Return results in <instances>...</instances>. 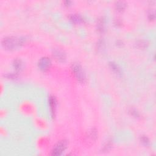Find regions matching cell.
<instances>
[{
	"label": "cell",
	"instance_id": "6da1fadb",
	"mask_svg": "<svg viewBox=\"0 0 156 156\" xmlns=\"http://www.w3.org/2000/svg\"><path fill=\"white\" fill-rule=\"evenodd\" d=\"M25 41L26 39L24 37H7L2 40V45L6 50H12L20 47Z\"/></svg>",
	"mask_w": 156,
	"mask_h": 156
},
{
	"label": "cell",
	"instance_id": "7a4b0ae2",
	"mask_svg": "<svg viewBox=\"0 0 156 156\" xmlns=\"http://www.w3.org/2000/svg\"><path fill=\"white\" fill-rule=\"evenodd\" d=\"M72 70L80 82H85L86 81V74L84 71L82 66L78 63H74L72 65Z\"/></svg>",
	"mask_w": 156,
	"mask_h": 156
},
{
	"label": "cell",
	"instance_id": "3957f363",
	"mask_svg": "<svg viewBox=\"0 0 156 156\" xmlns=\"http://www.w3.org/2000/svg\"><path fill=\"white\" fill-rule=\"evenodd\" d=\"M68 145L67 141L62 140L57 143L53 148V149L52 150L51 154L53 155H60L62 154V153L67 149Z\"/></svg>",
	"mask_w": 156,
	"mask_h": 156
},
{
	"label": "cell",
	"instance_id": "277c9868",
	"mask_svg": "<svg viewBox=\"0 0 156 156\" xmlns=\"http://www.w3.org/2000/svg\"><path fill=\"white\" fill-rule=\"evenodd\" d=\"M51 65V59L47 57H44V58H41L39 62H38V67L42 71H45L48 70Z\"/></svg>",
	"mask_w": 156,
	"mask_h": 156
},
{
	"label": "cell",
	"instance_id": "5b68a950",
	"mask_svg": "<svg viewBox=\"0 0 156 156\" xmlns=\"http://www.w3.org/2000/svg\"><path fill=\"white\" fill-rule=\"evenodd\" d=\"M53 56L54 58L57 60L59 61V62H64L66 59V54L65 52L60 50V49H54L53 50Z\"/></svg>",
	"mask_w": 156,
	"mask_h": 156
},
{
	"label": "cell",
	"instance_id": "8992f818",
	"mask_svg": "<svg viewBox=\"0 0 156 156\" xmlns=\"http://www.w3.org/2000/svg\"><path fill=\"white\" fill-rule=\"evenodd\" d=\"M49 104L50 107V110L51 115L53 117L55 116L56 107H57V100L54 96H50L49 98Z\"/></svg>",
	"mask_w": 156,
	"mask_h": 156
},
{
	"label": "cell",
	"instance_id": "52a82bcc",
	"mask_svg": "<svg viewBox=\"0 0 156 156\" xmlns=\"http://www.w3.org/2000/svg\"><path fill=\"white\" fill-rule=\"evenodd\" d=\"M12 64H13V67L16 71H17V72L21 71L23 69V63L21 61V60H20V59H15L13 60Z\"/></svg>",
	"mask_w": 156,
	"mask_h": 156
},
{
	"label": "cell",
	"instance_id": "ba28073f",
	"mask_svg": "<svg viewBox=\"0 0 156 156\" xmlns=\"http://www.w3.org/2000/svg\"><path fill=\"white\" fill-rule=\"evenodd\" d=\"M109 67H110V69L113 71V73H115V74H116V75L120 76L121 74V70H120V67L115 63L113 62H110Z\"/></svg>",
	"mask_w": 156,
	"mask_h": 156
},
{
	"label": "cell",
	"instance_id": "9c48e42d",
	"mask_svg": "<svg viewBox=\"0 0 156 156\" xmlns=\"http://www.w3.org/2000/svg\"><path fill=\"white\" fill-rule=\"evenodd\" d=\"M70 20L74 23H80L83 22V18L77 14H73L70 17Z\"/></svg>",
	"mask_w": 156,
	"mask_h": 156
},
{
	"label": "cell",
	"instance_id": "30bf717a",
	"mask_svg": "<svg viewBox=\"0 0 156 156\" xmlns=\"http://www.w3.org/2000/svg\"><path fill=\"white\" fill-rule=\"evenodd\" d=\"M97 28H98V30L101 32H102L104 31L105 20L103 18H101L98 20V24H97Z\"/></svg>",
	"mask_w": 156,
	"mask_h": 156
},
{
	"label": "cell",
	"instance_id": "8fae6325",
	"mask_svg": "<svg viewBox=\"0 0 156 156\" xmlns=\"http://www.w3.org/2000/svg\"><path fill=\"white\" fill-rule=\"evenodd\" d=\"M126 7V4H125L124 2H121V1H119L117 2L116 4V8L119 11H123L124 9Z\"/></svg>",
	"mask_w": 156,
	"mask_h": 156
},
{
	"label": "cell",
	"instance_id": "7c38bea8",
	"mask_svg": "<svg viewBox=\"0 0 156 156\" xmlns=\"http://www.w3.org/2000/svg\"><path fill=\"white\" fill-rule=\"evenodd\" d=\"M140 141L145 146H148L149 145V140L146 136H141Z\"/></svg>",
	"mask_w": 156,
	"mask_h": 156
},
{
	"label": "cell",
	"instance_id": "4fadbf2b",
	"mask_svg": "<svg viewBox=\"0 0 156 156\" xmlns=\"http://www.w3.org/2000/svg\"><path fill=\"white\" fill-rule=\"evenodd\" d=\"M129 112H130L131 114L133 116H134L135 118H137L139 116V113L135 109H131Z\"/></svg>",
	"mask_w": 156,
	"mask_h": 156
},
{
	"label": "cell",
	"instance_id": "5bb4252c",
	"mask_svg": "<svg viewBox=\"0 0 156 156\" xmlns=\"http://www.w3.org/2000/svg\"><path fill=\"white\" fill-rule=\"evenodd\" d=\"M148 17L150 20H154L155 18V13L154 11H151L149 13H148Z\"/></svg>",
	"mask_w": 156,
	"mask_h": 156
}]
</instances>
